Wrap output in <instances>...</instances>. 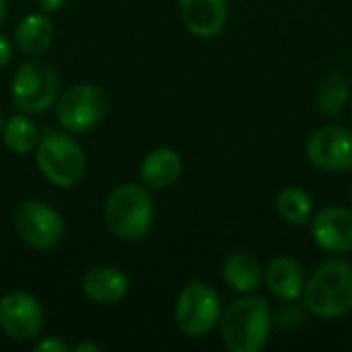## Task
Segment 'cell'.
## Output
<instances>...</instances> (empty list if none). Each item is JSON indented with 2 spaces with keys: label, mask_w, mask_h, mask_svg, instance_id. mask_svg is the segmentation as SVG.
<instances>
[{
  "label": "cell",
  "mask_w": 352,
  "mask_h": 352,
  "mask_svg": "<svg viewBox=\"0 0 352 352\" xmlns=\"http://www.w3.org/2000/svg\"><path fill=\"white\" fill-rule=\"evenodd\" d=\"M219 324L221 340L227 351L260 352L270 338V305L264 297L248 293L223 309Z\"/></svg>",
  "instance_id": "obj_1"
},
{
  "label": "cell",
  "mask_w": 352,
  "mask_h": 352,
  "mask_svg": "<svg viewBox=\"0 0 352 352\" xmlns=\"http://www.w3.org/2000/svg\"><path fill=\"white\" fill-rule=\"evenodd\" d=\"M103 219L107 231L124 241L134 243L146 237L155 221V202L151 190L144 184H120L116 186L103 206Z\"/></svg>",
  "instance_id": "obj_2"
},
{
  "label": "cell",
  "mask_w": 352,
  "mask_h": 352,
  "mask_svg": "<svg viewBox=\"0 0 352 352\" xmlns=\"http://www.w3.org/2000/svg\"><path fill=\"white\" fill-rule=\"evenodd\" d=\"M305 307L324 320L352 311V264L344 258L324 260L303 289Z\"/></svg>",
  "instance_id": "obj_3"
},
{
  "label": "cell",
  "mask_w": 352,
  "mask_h": 352,
  "mask_svg": "<svg viewBox=\"0 0 352 352\" xmlns=\"http://www.w3.org/2000/svg\"><path fill=\"white\" fill-rule=\"evenodd\" d=\"M35 163L41 175L58 188H74L87 171L82 146L66 132L45 128L35 146Z\"/></svg>",
  "instance_id": "obj_4"
},
{
  "label": "cell",
  "mask_w": 352,
  "mask_h": 352,
  "mask_svg": "<svg viewBox=\"0 0 352 352\" xmlns=\"http://www.w3.org/2000/svg\"><path fill=\"white\" fill-rule=\"evenodd\" d=\"M107 111V97L93 82H76L58 95L54 113L58 124L72 134L91 132L101 124Z\"/></svg>",
  "instance_id": "obj_5"
},
{
  "label": "cell",
  "mask_w": 352,
  "mask_h": 352,
  "mask_svg": "<svg viewBox=\"0 0 352 352\" xmlns=\"http://www.w3.org/2000/svg\"><path fill=\"white\" fill-rule=\"evenodd\" d=\"M223 307L219 293L204 280L188 283L175 301V324L188 338H202L221 322Z\"/></svg>",
  "instance_id": "obj_6"
},
{
  "label": "cell",
  "mask_w": 352,
  "mask_h": 352,
  "mask_svg": "<svg viewBox=\"0 0 352 352\" xmlns=\"http://www.w3.org/2000/svg\"><path fill=\"white\" fill-rule=\"evenodd\" d=\"M60 95V80L47 62L29 60L21 64L10 82V97L19 111L41 113L54 107Z\"/></svg>",
  "instance_id": "obj_7"
},
{
  "label": "cell",
  "mask_w": 352,
  "mask_h": 352,
  "mask_svg": "<svg viewBox=\"0 0 352 352\" xmlns=\"http://www.w3.org/2000/svg\"><path fill=\"white\" fill-rule=\"evenodd\" d=\"M16 237L37 252L54 250L64 237V217L43 200H25L12 217Z\"/></svg>",
  "instance_id": "obj_8"
},
{
  "label": "cell",
  "mask_w": 352,
  "mask_h": 352,
  "mask_svg": "<svg viewBox=\"0 0 352 352\" xmlns=\"http://www.w3.org/2000/svg\"><path fill=\"white\" fill-rule=\"evenodd\" d=\"M45 326V314L37 297L27 291H10L0 297V330L16 342L39 338Z\"/></svg>",
  "instance_id": "obj_9"
},
{
  "label": "cell",
  "mask_w": 352,
  "mask_h": 352,
  "mask_svg": "<svg viewBox=\"0 0 352 352\" xmlns=\"http://www.w3.org/2000/svg\"><path fill=\"white\" fill-rule=\"evenodd\" d=\"M305 153L322 171L340 173L352 169V130L344 126H322L309 134Z\"/></svg>",
  "instance_id": "obj_10"
},
{
  "label": "cell",
  "mask_w": 352,
  "mask_h": 352,
  "mask_svg": "<svg viewBox=\"0 0 352 352\" xmlns=\"http://www.w3.org/2000/svg\"><path fill=\"white\" fill-rule=\"evenodd\" d=\"M314 243L330 254L352 252V210L346 206H326L311 217Z\"/></svg>",
  "instance_id": "obj_11"
},
{
  "label": "cell",
  "mask_w": 352,
  "mask_h": 352,
  "mask_svg": "<svg viewBox=\"0 0 352 352\" xmlns=\"http://www.w3.org/2000/svg\"><path fill=\"white\" fill-rule=\"evenodd\" d=\"M184 27L200 37H217L227 25V0H179Z\"/></svg>",
  "instance_id": "obj_12"
},
{
  "label": "cell",
  "mask_w": 352,
  "mask_h": 352,
  "mask_svg": "<svg viewBox=\"0 0 352 352\" xmlns=\"http://www.w3.org/2000/svg\"><path fill=\"white\" fill-rule=\"evenodd\" d=\"M130 291L128 276L116 266H93L82 278V293L97 305H113L122 301Z\"/></svg>",
  "instance_id": "obj_13"
},
{
  "label": "cell",
  "mask_w": 352,
  "mask_h": 352,
  "mask_svg": "<svg viewBox=\"0 0 352 352\" xmlns=\"http://www.w3.org/2000/svg\"><path fill=\"white\" fill-rule=\"evenodd\" d=\"M184 169V161L175 148L169 146H157L144 155L140 161V182L148 190H165L171 188Z\"/></svg>",
  "instance_id": "obj_14"
},
{
  "label": "cell",
  "mask_w": 352,
  "mask_h": 352,
  "mask_svg": "<svg viewBox=\"0 0 352 352\" xmlns=\"http://www.w3.org/2000/svg\"><path fill=\"white\" fill-rule=\"evenodd\" d=\"M264 283L276 299L295 301L303 295L305 272L297 260L289 256H276L264 268Z\"/></svg>",
  "instance_id": "obj_15"
},
{
  "label": "cell",
  "mask_w": 352,
  "mask_h": 352,
  "mask_svg": "<svg viewBox=\"0 0 352 352\" xmlns=\"http://www.w3.org/2000/svg\"><path fill=\"white\" fill-rule=\"evenodd\" d=\"M54 41V25L47 12H29L25 14L14 29V45L25 56H41L50 50Z\"/></svg>",
  "instance_id": "obj_16"
},
{
  "label": "cell",
  "mask_w": 352,
  "mask_h": 352,
  "mask_svg": "<svg viewBox=\"0 0 352 352\" xmlns=\"http://www.w3.org/2000/svg\"><path fill=\"white\" fill-rule=\"evenodd\" d=\"M223 280L227 283L229 289L248 295V293H256L260 289V285L264 283V270L260 266V262L250 256V254H231L225 262H223Z\"/></svg>",
  "instance_id": "obj_17"
},
{
  "label": "cell",
  "mask_w": 352,
  "mask_h": 352,
  "mask_svg": "<svg viewBox=\"0 0 352 352\" xmlns=\"http://www.w3.org/2000/svg\"><path fill=\"white\" fill-rule=\"evenodd\" d=\"M0 136L4 140V146L14 155H29L39 142V130L31 122V118H27L25 111L10 116L4 122Z\"/></svg>",
  "instance_id": "obj_18"
},
{
  "label": "cell",
  "mask_w": 352,
  "mask_h": 352,
  "mask_svg": "<svg viewBox=\"0 0 352 352\" xmlns=\"http://www.w3.org/2000/svg\"><path fill=\"white\" fill-rule=\"evenodd\" d=\"M276 210L289 225H305L314 217V200L301 186H285L276 196Z\"/></svg>",
  "instance_id": "obj_19"
},
{
  "label": "cell",
  "mask_w": 352,
  "mask_h": 352,
  "mask_svg": "<svg viewBox=\"0 0 352 352\" xmlns=\"http://www.w3.org/2000/svg\"><path fill=\"white\" fill-rule=\"evenodd\" d=\"M349 80L342 72H330L328 76L322 78V82L318 85V93H316V103L318 109L324 116H340L344 111V107L349 105Z\"/></svg>",
  "instance_id": "obj_20"
},
{
  "label": "cell",
  "mask_w": 352,
  "mask_h": 352,
  "mask_svg": "<svg viewBox=\"0 0 352 352\" xmlns=\"http://www.w3.org/2000/svg\"><path fill=\"white\" fill-rule=\"evenodd\" d=\"M35 352H68V344L60 338V336H43L39 342H35L33 346Z\"/></svg>",
  "instance_id": "obj_21"
},
{
  "label": "cell",
  "mask_w": 352,
  "mask_h": 352,
  "mask_svg": "<svg viewBox=\"0 0 352 352\" xmlns=\"http://www.w3.org/2000/svg\"><path fill=\"white\" fill-rule=\"evenodd\" d=\"M12 52H14L12 41H10L4 33H0V68H6V66L10 64Z\"/></svg>",
  "instance_id": "obj_22"
},
{
  "label": "cell",
  "mask_w": 352,
  "mask_h": 352,
  "mask_svg": "<svg viewBox=\"0 0 352 352\" xmlns=\"http://www.w3.org/2000/svg\"><path fill=\"white\" fill-rule=\"evenodd\" d=\"M68 0H37V4H39V8L43 10V12H47V14H52V12H58L64 4H66Z\"/></svg>",
  "instance_id": "obj_23"
},
{
  "label": "cell",
  "mask_w": 352,
  "mask_h": 352,
  "mask_svg": "<svg viewBox=\"0 0 352 352\" xmlns=\"http://www.w3.org/2000/svg\"><path fill=\"white\" fill-rule=\"evenodd\" d=\"M72 352H99L101 351V346L97 344V342H78V344H74Z\"/></svg>",
  "instance_id": "obj_24"
},
{
  "label": "cell",
  "mask_w": 352,
  "mask_h": 352,
  "mask_svg": "<svg viewBox=\"0 0 352 352\" xmlns=\"http://www.w3.org/2000/svg\"><path fill=\"white\" fill-rule=\"evenodd\" d=\"M6 14H8L6 0H0V27H2V25H4V21H6Z\"/></svg>",
  "instance_id": "obj_25"
},
{
  "label": "cell",
  "mask_w": 352,
  "mask_h": 352,
  "mask_svg": "<svg viewBox=\"0 0 352 352\" xmlns=\"http://www.w3.org/2000/svg\"><path fill=\"white\" fill-rule=\"evenodd\" d=\"M2 126H4V120H2V111H0V134H2Z\"/></svg>",
  "instance_id": "obj_26"
},
{
  "label": "cell",
  "mask_w": 352,
  "mask_h": 352,
  "mask_svg": "<svg viewBox=\"0 0 352 352\" xmlns=\"http://www.w3.org/2000/svg\"><path fill=\"white\" fill-rule=\"evenodd\" d=\"M351 200H352V192H351Z\"/></svg>",
  "instance_id": "obj_27"
}]
</instances>
